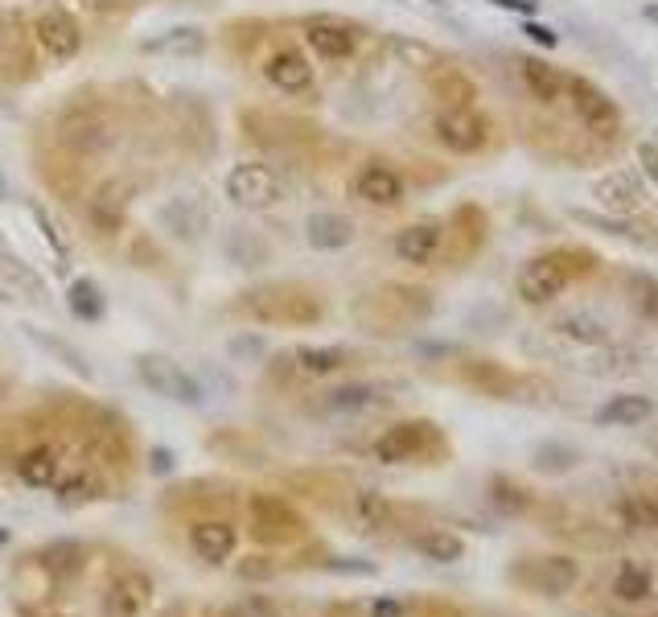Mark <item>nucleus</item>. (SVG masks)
I'll list each match as a JSON object with an SVG mask.
<instances>
[{
    "mask_svg": "<svg viewBox=\"0 0 658 617\" xmlns=\"http://www.w3.org/2000/svg\"><path fill=\"white\" fill-rule=\"evenodd\" d=\"M247 527L259 548H292L309 535L304 514L285 494H268V490L247 498Z\"/></svg>",
    "mask_w": 658,
    "mask_h": 617,
    "instance_id": "f257e3e1",
    "label": "nucleus"
},
{
    "mask_svg": "<svg viewBox=\"0 0 658 617\" xmlns=\"http://www.w3.org/2000/svg\"><path fill=\"white\" fill-rule=\"evenodd\" d=\"M510 584H519L523 593L535 597H568L580 584V564L564 551H547V556H523L515 560L507 572Z\"/></svg>",
    "mask_w": 658,
    "mask_h": 617,
    "instance_id": "f03ea898",
    "label": "nucleus"
},
{
    "mask_svg": "<svg viewBox=\"0 0 658 617\" xmlns=\"http://www.w3.org/2000/svg\"><path fill=\"white\" fill-rule=\"evenodd\" d=\"M136 375H140V383H145L152 395H161V399H170V404L203 408V399H206L203 383L189 375L182 362H173L170 354H161V350L136 354Z\"/></svg>",
    "mask_w": 658,
    "mask_h": 617,
    "instance_id": "7ed1b4c3",
    "label": "nucleus"
},
{
    "mask_svg": "<svg viewBox=\"0 0 658 617\" xmlns=\"http://www.w3.org/2000/svg\"><path fill=\"white\" fill-rule=\"evenodd\" d=\"M222 194L239 210H272L285 198V182L268 161H235L222 177Z\"/></svg>",
    "mask_w": 658,
    "mask_h": 617,
    "instance_id": "20e7f679",
    "label": "nucleus"
},
{
    "mask_svg": "<svg viewBox=\"0 0 658 617\" xmlns=\"http://www.w3.org/2000/svg\"><path fill=\"white\" fill-rule=\"evenodd\" d=\"M247 301H239L243 313H252L259 322H288V326H309L321 317V301L309 292L285 289V284H272V289L243 292Z\"/></svg>",
    "mask_w": 658,
    "mask_h": 617,
    "instance_id": "39448f33",
    "label": "nucleus"
},
{
    "mask_svg": "<svg viewBox=\"0 0 658 617\" xmlns=\"http://www.w3.org/2000/svg\"><path fill=\"white\" fill-rule=\"evenodd\" d=\"M432 449H440L437 424H428V420H400V424L379 432L371 453L379 465H412L420 462V457H428Z\"/></svg>",
    "mask_w": 658,
    "mask_h": 617,
    "instance_id": "423d86ee",
    "label": "nucleus"
},
{
    "mask_svg": "<svg viewBox=\"0 0 658 617\" xmlns=\"http://www.w3.org/2000/svg\"><path fill=\"white\" fill-rule=\"evenodd\" d=\"M573 284V264H568V252H547V256H535L523 264L519 272V301L523 305H552L559 292Z\"/></svg>",
    "mask_w": 658,
    "mask_h": 617,
    "instance_id": "0eeeda50",
    "label": "nucleus"
},
{
    "mask_svg": "<svg viewBox=\"0 0 658 617\" xmlns=\"http://www.w3.org/2000/svg\"><path fill=\"white\" fill-rule=\"evenodd\" d=\"M564 100L573 103L576 120L589 128L592 137H605L613 140L622 132V112H617V103L609 100L605 91L589 79H580V74H568V95Z\"/></svg>",
    "mask_w": 658,
    "mask_h": 617,
    "instance_id": "6e6552de",
    "label": "nucleus"
},
{
    "mask_svg": "<svg viewBox=\"0 0 658 617\" xmlns=\"http://www.w3.org/2000/svg\"><path fill=\"white\" fill-rule=\"evenodd\" d=\"M432 137L457 156H473L489 144V120L473 107H445L432 120Z\"/></svg>",
    "mask_w": 658,
    "mask_h": 617,
    "instance_id": "1a4fd4ad",
    "label": "nucleus"
},
{
    "mask_svg": "<svg viewBox=\"0 0 658 617\" xmlns=\"http://www.w3.org/2000/svg\"><path fill=\"white\" fill-rule=\"evenodd\" d=\"M157 581H152L145 568H119L112 572V581L103 584L100 609L103 617H140L152 605Z\"/></svg>",
    "mask_w": 658,
    "mask_h": 617,
    "instance_id": "9d476101",
    "label": "nucleus"
},
{
    "mask_svg": "<svg viewBox=\"0 0 658 617\" xmlns=\"http://www.w3.org/2000/svg\"><path fill=\"white\" fill-rule=\"evenodd\" d=\"M189 551L210 568H222L227 560H235L239 551V527L235 519H227V514H198L194 523H189Z\"/></svg>",
    "mask_w": 658,
    "mask_h": 617,
    "instance_id": "9b49d317",
    "label": "nucleus"
},
{
    "mask_svg": "<svg viewBox=\"0 0 658 617\" xmlns=\"http://www.w3.org/2000/svg\"><path fill=\"white\" fill-rule=\"evenodd\" d=\"M25 560H30V564H34L37 572L54 584V589H58V584H74L79 577H83L91 551H86L83 539H46V544L30 551Z\"/></svg>",
    "mask_w": 658,
    "mask_h": 617,
    "instance_id": "f8f14e48",
    "label": "nucleus"
},
{
    "mask_svg": "<svg viewBox=\"0 0 658 617\" xmlns=\"http://www.w3.org/2000/svg\"><path fill=\"white\" fill-rule=\"evenodd\" d=\"M301 37L321 62H350L358 54V25L342 18H309L301 25Z\"/></svg>",
    "mask_w": 658,
    "mask_h": 617,
    "instance_id": "ddd939ff",
    "label": "nucleus"
},
{
    "mask_svg": "<svg viewBox=\"0 0 658 617\" xmlns=\"http://www.w3.org/2000/svg\"><path fill=\"white\" fill-rule=\"evenodd\" d=\"M264 79H268L272 91H280V95H292V100H301V95H309L313 91V67H309V58H304V50H297V46H276V50L264 58Z\"/></svg>",
    "mask_w": 658,
    "mask_h": 617,
    "instance_id": "4468645a",
    "label": "nucleus"
},
{
    "mask_svg": "<svg viewBox=\"0 0 658 617\" xmlns=\"http://www.w3.org/2000/svg\"><path fill=\"white\" fill-rule=\"evenodd\" d=\"M355 194L367 206H374V210H395L407 198V182L391 161H367L355 173Z\"/></svg>",
    "mask_w": 658,
    "mask_h": 617,
    "instance_id": "2eb2a0df",
    "label": "nucleus"
},
{
    "mask_svg": "<svg viewBox=\"0 0 658 617\" xmlns=\"http://www.w3.org/2000/svg\"><path fill=\"white\" fill-rule=\"evenodd\" d=\"M34 37L54 62H70L74 54L83 50V25L67 9H42L34 21Z\"/></svg>",
    "mask_w": 658,
    "mask_h": 617,
    "instance_id": "dca6fc26",
    "label": "nucleus"
},
{
    "mask_svg": "<svg viewBox=\"0 0 658 617\" xmlns=\"http://www.w3.org/2000/svg\"><path fill=\"white\" fill-rule=\"evenodd\" d=\"M62 469H67V453L54 441H34V445H25L13 457V478L21 486H30V490H54V481L62 478Z\"/></svg>",
    "mask_w": 658,
    "mask_h": 617,
    "instance_id": "f3484780",
    "label": "nucleus"
},
{
    "mask_svg": "<svg viewBox=\"0 0 658 617\" xmlns=\"http://www.w3.org/2000/svg\"><path fill=\"white\" fill-rule=\"evenodd\" d=\"M346 523L358 535H383L395 527V502L383 490L358 486V490L346 494Z\"/></svg>",
    "mask_w": 658,
    "mask_h": 617,
    "instance_id": "a211bd4d",
    "label": "nucleus"
},
{
    "mask_svg": "<svg viewBox=\"0 0 658 617\" xmlns=\"http://www.w3.org/2000/svg\"><path fill=\"white\" fill-rule=\"evenodd\" d=\"M440 247H445V223H437V219L407 223L404 231L395 235V243H391L395 259L407 264V268H428V264H437Z\"/></svg>",
    "mask_w": 658,
    "mask_h": 617,
    "instance_id": "6ab92c4d",
    "label": "nucleus"
},
{
    "mask_svg": "<svg viewBox=\"0 0 658 617\" xmlns=\"http://www.w3.org/2000/svg\"><path fill=\"white\" fill-rule=\"evenodd\" d=\"M107 478H103V469L95 462L86 465H70L62 469V478L54 481V498H58V507H67V511H79V507H91V502H100L107 498Z\"/></svg>",
    "mask_w": 658,
    "mask_h": 617,
    "instance_id": "aec40b11",
    "label": "nucleus"
},
{
    "mask_svg": "<svg viewBox=\"0 0 658 617\" xmlns=\"http://www.w3.org/2000/svg\"><path fill=\"white\" fill-rule=\"evenodd\" d=\"M592 198H597L601 210L625 219V214H638L642 206H646V186L638 182V173L617 170V173H609V177H601V182L592 186Z\"/></svg>",
    "mask_w": 658,
    "mask_h": 617,
    "instance_id": "412c9836",
    "label": "nucleus"
},
{
    "mask_svg": "<svg viewBox=\"0 0 658 617\" xmlns=\"http://www.w3.org/2000/svg\"><path fill=\"white\" fill-rule=\"evenodd\" d=\"M519 79L543 107H556L568 95V74L559 67H547L543 58H519Z\"/></svg>",
    "mask_w": 658,
    "mask_h": 617,
    "instance_id": "4be33fe9",
    "label": "nucleus"
},
{
    "mask_svg": "<svg viewBox=\"0 0 658 617\" xmlns=\"http://www.w3.org/2000/svg\"><path fill=\"white\" fill-rule=\"evenodd\" d=\"M304 240L313 252H342L355 243V223L346 214H334V210H318L304 223Z\"/></svg>",
    "mask_w": 658,
    "mask_h": 617,
    "instance_id": "5701e85b",
    "label": "nucleus"
},
{
    "mask_svg": "<svg viewBox=\"0 0 658 617\" xmlns=\"http://www.w3.org/2000/svg\"><path fill=\"white\" fill-rule=\"evenodd\" d=\"M292 366L309 379H330L350 366V350H342V346H297Z\"/></svg>",
    "mask_w": 658,
    "mask_h": 617,
    "instance_id": "b1692460",
    "label": "nucleus"
},
{
    "mask_svg": "<svg viewBox=\"0 0 658 617\" xmlns=\"http://www.w3.org/2000/svg\"><path fill=\"white\" fill-rule=\"evenodd\" d=\"M412 548L420 551L428 564H457L465 560V539L449 527H424L420 535H412Z\"/></svg>",
    "mask_w": 658,
    "mask_h": 617,
    "instance_id": "393cba45",
    "label": "nucleus"
},
{
    "mask_svg": "<svg viewBox=\"0 0 658 617\" xmlns=\"http://www.w3.org/2000/svg\"><path fill=\"white\" fill-rule=\"evenodd\" d=\"M486 502L494 514H507V519H519L535 507V494L527 490L523 481L507 478V474H498V478L486 481Z\"/></svg>",
    "mask_w": 658,
    "mask_h": 617,
    "instance_id": "a878e982",
    "label": "nucleus"
},
{
    "mask_svg": "<svg viewBox=\"0 0 658 617\" xmlns=\"http://www.w3.org/2000/svg\"><path fill=\"white\" fill-rule=\"evenodd\" d=\"M655 416V404L646 395H613L605 408L597 411V424L605 429H634V424H646Z\"/></svg>",
    "mask_w": 658,
    "mask_h": 617,
    "instance_id": "bb28decb",
    "label": "nucleus"
},
{
    "mask_svg": "<svg viewBox=\"0 0 658 617\" xmlns=\"http://www.w3.org/2000/svg\"><path fill=\"white\" fill-rule=\"evenodd\" d=\"M609 593H613V601H622V605H642V601L655 593V572L642 568L638 560H625L617 568L613 584H609Z\"/></svg>",
    "mask_w": 658,
    "mask_h": 617,
    "instance_id": "cd10ccee",
    "label": "nucleus"
},
{
    "mask_svg": "<svg viewBox=\"0 0 658 617\" xmlns=\"http://www.w3.org/2000/svg\"><path fill=\"white\" fill-rule=\"evenodd\" d=\"M383 399V392L374 383H346V387H334L321 399V411H334V416H355V411H367Z\"/></svg>",
    "mask_w": 658,
    "mask_h": 617,
    "instance_id": "c85d7f7f",
    "label": "nucleus"
},
{
    "mask_svg": "<svg viewBox=\"0 0 658 617\" xmlns=\"http://www.w3.org/2000/svg\"><path fill=\"white\" fill-rule=\"evenodd\" d=\"M556 334L559 338H568V342H580V346H605L609 342V326L601 317H592V313H564L556 322Z\"/></svg>",
    "mask_w": 658,
    "mask_h": 617,
    "instance_id": "c756f323",
    "label": "nucleus"
},
{
    "mask_svg": "<svg viewBox=\"0 0 658 617\" xmlns=\"http://www.w3.org/2000/svg\"><path fill=\"white\" fill-rule=\"evenodd\" d=\"M617 519H622L625 532H650V527H658V498L642 494V490L617 498Z\"/></svg>",
    "mask_w": 658,
    "mask_h": 617,
    "instance_id": "7c9ffc66",
    "label": "nucleus"
},
{
    "mask_svg": "<svg viewBox=\"0 0 658 617\" xmlns=\"http://www.w3.org/2000/svg\"><path fill=\"white\" fill-rule=\"evenodd\" d=\"M25 334H30V338H34V342L46 350V354H54V359L62 362L67 371H74L79 379H91V362H86L70 342H62V338H54V334H46V329H37V326H25Z\"/></svg>",
    "mask_w": 658,
    "mask_h": 617,
    "instance_id": "2f4dec72",
    "label": "nucleus"
},
{
    "mask_svg": "<svg viewBox=\"0 0 658 617\" xmlns=\"http://www.w3.org/2000/svg\"><path fill=\"white\" fill-rule=\"evenodd\" d=\"M227 256L235 259L239 268H264L272 259V252L255 231H231V235H227Z\"/></svg>",
    "mask_w": 658,
    "mask_h": 617,
    "instance_id": "473e14b6",
    "label": "nucleus"
},
{
    "mask_svg": "<svg viewBox=\"0 0 658 617\" xmlns=\"http://www.w3.org/2000/svg\"><path fill=\"white\" fill-rule=\"evenodd\" d=\"M67 301H70V313L79 317V322H100L103 317V292L95 280H74L67 292Z\"/></svg>",
    "mask_w": 658,
    "mask_h": 617,
    "instance_id": "72a5a7b5",
    "label": "nucleus"
},
{
    "mask_svg": "<svg viewBox=\"0 0 658 617\" xmlns=\"http://www.w3.org/2000/svg\"><path fill=\"white\" fill-rule=\"evenodd\" d=\"M91 223L100 226L103 235H112L119 223H124V198H116V189L107 186L91 198Z\"/></svg>",
    "mask_w": 658,
    "mask_h": 617,
    "instance_id": "f704fd0d",
    "label": "nucleus"
},
{
    "mask_svg": "<svg viewBox=\"0 0 658 617\" xmlns=\"http://www.w3.org/2000/svg\"><path fill=\"white\" fill-rule=\"evenodd\" d=\"M280 560L268 556V551H255V556H243L235 564V577L239 581H252V584H264V581H276L280 577Z\"/></svg>",
    "mask_w": 658,
    "mask_h": 617,
    "instance_id": "c9c22d12",
    "label": "nucleus"
},
{
    "mask_svg": "<svg viewBox=\"0 0 658 617\" xmlns=\"http://www.w3.org/2000/svg\"><path fill=\"white\" fill-rule=\"evenodd\" d=\"M576 462H580V453H576L573 445H556V441H552V445L535 449V462L531 465H535L540 474H568Z\"/></svg>",
    "mask_w": 658,
    "mask_h": 617,
    "instance_id": "e433bc0d",
    "label": "nucleus"
},
{
    "mask_svg": "<svg viewBox=\"0 0 658 617\" xmlns=\"http://www.w3.org/2000/svg\"><path fill=\"white\" fill-rule=\"evenodd\" d=\"M219 617H280V605L268 593H247V597L231 601Z\"/></svg>",
    "mask_w": 658,
    "mask_h": 617,
    "instance_id": "4c0bfd02",
    "label": "nucleus"
},
{
    "mask_svg": "<svg viewBox=\"0 0 658 617\" xmlns=\"http://www.w3.org/2000/svg\"><path fill=\"white\" fill-rule=\"evenodd\" d=\"M630 301L642 317L658 322V280L655 276H630Z\"/></svg>",
    "mask_w": 658,
    "mask_h": 617,
    "instance_id": "58836bf2",
    "label": "nucleus"
},
{
    "mask_svg": "<svg viewBox=\"0 0 658 617\" xmlns=\"http://www.w3.org/2000/svg\"><path fill=\"white\" fill-rule=\"evenodd\" d=\"M227 354L235 362H255L268 354V338L264 334H235L231 342H227Z\"/></svg>",
    "mask_w": 658,
    "mask_h": 617,
    "instance_id": "ea45409f",
    "label": "nucleus"
},
{
    "mask_svg": "<svg viewBox=\"0 0 658 617\" xmlns=\"http://www.w3.org/2000/svg\"><path fill=\"white\" fill-rule=\"evenodd\" d=\"M206 46L203 30H173L170 37L161 42H149V50H177V54H198Z\"/></svg>",
    "mask_w": 658,
    "mask_h": 617,
    "instance_id": "a19ab883",
    "label": "nucleus"
},
{
    "mask_svg": "<svg viewBox=\"0 0 658 617\" xmlns=\"http://www.w3.org/2000/svg\"><path fill=\"white\" fill-rule=\"evenodd\" d=\"M321 568H325V572H338V577H374V572H379V564L358 560V556H330Z\"/></svg>",
    "mask_w": 658,
    "mask_h": 617,
    "instance_id": "79ce46f5",
    "label": "nucleus"
},
{
    "mask_svg": "<svg viewBox=\"0 0 658 617\" xmlns=\"http://www.w3.org/2000/svg\"><path fill=\"white\" fill-rule=\"evenodd\" d=\"M362 609H367V617H412L416 614V605L404 597H374V601H367Z\"/></svg>",
    "mask_w": 658,
    "mask_h": 617,
    "instance_id": "37998d69",
    "label": "nucleus"
},
{
    "mask_svg": "<svg viewBox=\"0 0 658 617\" xmlns=\"http://www.w3.org/2000/svg\"><path fill=\"white\" fill-rule=\"evenodd\" d=\"M523 34L531 37L535 46H547V50H556V46H559V37L552 34L547 25H540V21H527V25H523Z\"/></svg>",
    "mask_w": 658,
    "mask_h": 617,
    "instance_id": "c03bdc74",
    "label": "nucleus"
},
{
    "mask_svg": "<svg viewBox=\"0 0 658 617\" xmlns=\"http://www.w3.org/2000/svg\"><path fill=\"white\" fill-rule=\"evenodd\" d=\"M149 465H152V474H173V453L165 445H157L149 453Z\"/></svg>",
    "mask_w": 658,
    "mask_h": 617,
    "instance_id": "a18cd8bd",
    "label": "nucleus"
},
{
    "mask_svg": "<svg viewBox=\"0 0 658 617\" xmlns=\"http://www.w3.org/2000/svg\"><path fill=\"white\" fill-rule=\"evenodd\" d=\"M489 4L510 9V13H523V18H531V13H535V0H489Z\"/></svg>",
    "mask_w": 658,
    "mask_h": 617,
    "instance_id": "49530a36",
    "label": "nucleus"
},
{
    "mask_svg": "<svg viewBox=\"0 0 658 617\" xmlns=\"http://www.w3.org/2000/svg\"><path fill=\"white\" fill-rule=\"evenodd\" d=\"M638 156H642V165H646V173L658 177V144H642Z\"/></svg>",
    "mask_w": 658,
    "mask_h": 617,
    "instance_id": "de8ad7c7",
    "label": "nucleus"
},
{
    "mask_svg": "<svg viewBox=\"0 0 658 617\" xmlns=\"http://www.w3.org/2000/svg\"><path fill=\"white\" fill-rule=\"evenodd\" d=\"M34 219H37V226L46 231V240H50V247H58V252H62V240H58V231H54L50 219H46V210H37V206H34Z\"/></svg>",
    "mask_w": 658,
    "mask_h": 617,
    "instance_id": "09e8293b",
    "label": "nucleus"
},
{
    "mask_svg": "<svg viewBox=\"0 0 658 617\" xmlns=\"http://www.w3.org/2000/svg\"><path fill=\"white\" fill-rule=\"evenodd\" d=\"M30 617H67V614H58V609H54V614H30Z\"/></svg>",
    "mask_w": 658,
    "mask_h": 617,
    "instance_id": "8fccbe9b",
    "label": "nucleus"
},
{
    "mask_svg": "<svg viewBox=\"0 0 658 617\" xmlns=\"http://www.w3.org/2000/svg\"><path fill=\"white\" fill-rule=\"evenodd\" d=\"M646 18H658V4H650V9H646Z\"/></svg>",
    "mask_w": 658,
    "mask_h": 617,
    "instance_id": "3c124183",
    "label": "nucleus"
},
{
    "mask_svg": "<svg viewBox=\"0 0 658 617\" xmlns=\"http://www.w3.org/2000/svg\"><path fill=\"white\" fill-rule=\"evenodd\" d=\"M4 539H9V532H4V527H0V544H4Z\"/></svg>",
    "mask_w": 658,
    "mask_h": 617,
    "instance_id": "603ef678",
    "label": "nucleus"
},
{
    "mask_svg": "<svg viewBox=\"0 0 658 617\" xmlns=\"http://www.w3.org/2000/svg\"><path fill=\"white\" fill-rule=\"evenodd\" d=\"M650 617H658V614H650Z\"/></svg>",
    "mask_w": 658,
    "mask_h": 617,
    "instance_id": "864d4df0",
    "label": "nucleus"
},
{
    "mask_svg": "<svg viewBox=\"0 0 658 617\" xmlns=\"http://www.w3.org/2000/svg\"><path fill=\"white\" fill-rule=\"evenodd\" d=\"M655 449H658V441H655Z\"/></svg>",
    "mask_w": 658,
    "mask_h": 617,
    "instance_id": "5fc2aeb1",
    "label": "nucleus"
}]
</instances>
